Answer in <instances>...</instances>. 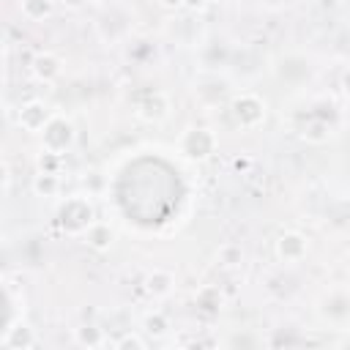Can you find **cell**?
<instances>
[{
	"label": "cell",
	"mask_w": 350,
	"mask_h": 350,
	"mask_svg": "<svg viewBox=\"0 0 350 350\" xmlns=\"http://www.w3.org/2000/svg\"><path fill=\"white\" fill-rule=\"evenodd\" d=\"M265 115H268L265 98L257 96V93H252V90H241L230 101V118L235 120L238 129L252 131V129H257V126L265 123Z\"/></svg>",
	"instance_id": "cell-1"
},
{
	"label": "cell",
	"mask_w": 350,
	"mask_h": 350,
	"mask_svg": "<svg viewBox=\"0 0 350 350\" xmlns=\"http://www.w3.org/2000/svg\"><path fill=\"white\" fill-rule=\"evenodd\" d=\"M178 148H180V153H183L189 161H208V159L216 153L219 139H216V134H213L211 129H205V126H191V129H186V131L180 134Z\"/></svg>",
	"instance_id": "cell-2"
},
{
	"label": "cell",
	"mask_w": 350,
	"mask_h": 350,
	"mask_svg": "<svg viewBox=\"0 0 350 350\" xmlns=\"http://www.w3.org/2000/svg\"><path fill=\"white\" fill-rule=\"evenodd\" d=\"M96 221V211L88 197H68L60 205V224L71 235H82Z\"/></svg>",
	"instance_id": "cell-3"
},
{
	"label": "cell",
	"mask_w": 350,
	"mask_h": 350,
	"mask_svg": "<svg viewBox=\"0 0 350 350\" xmlns=\"http://www.w3.org/2000/svg\"><path fill=\"white\" fill-rule=\"evenodd\" d=\"M41 148L55 150V153H68L77 145V129L66 115H52V120L46 123V129L41 131Z\"/></svg>",
	"instance_id": "cell-4"
},
{
	"label": "cell",
	"mask_w": 350,
	"mask_h": 350,
	"mask_svg": "<svg viewBox=\"0 0 350 350\" xmlns=\"http://www.w3.org/2000/svg\"><path fill=\"white\" fill-rule=\"evenodd\" d=\"M273 252H276V257H279L282 262L295 265V262H301V260L306 257V252H309V241H306V235L298 232V230H284V232L276 235V241H273Z\"/></svg>",
	"instance_id": "cell-5"
},
{
	"label": "cell",
	"mask_w": 350,
	"mask_h": 350,
	"mask_svg": "<svg viewBox=\"0 0 350 350\" xmlns=\"http://www.w3.org/2000/svg\"><path fill=\"white\" fill-rule=\"evenodd\" d=\"M52 115H55V112H52L41 98H30V101H25V104L19 107L16 123H19V129L27 131V134H41V131L46 129V123L52 120Z\"/></svg>",
	"instance_id": "cell-6"
},
{
	"label": "cell",
	"mask_w": 350,
	"mask_h": 350,
	"mask_svg": "<svg viewBox=\"0 0 350 350\" xmlns=\"http://www.w3.org/2000/svg\"><path fill=\"white\" fill-rule=\"evenodd\" d=\"M38 345H41L38 334L25 320H19V323H14V325H8L3 331V347L5 350H33Z\"/></svg>",
	"instance_id": "cell-7"
},
{
	"label": "cell",
	"mask_w": 350,
	"mask_h": 350,
	"mask_svg": "<svg viewBox=\"0 0 350 350\" xmlns=\"http://www.w3.org/2000/svg\"><path fill=\"white\" fill-rule=\"evenodd\" d=\"M30 71L38 82H55L63 74V60L55 52H36L30 60Z\"/></svg>",
	"instance_id": "cell-8"
},
{
	"label": "cell",
	"mask_w": 350,
	"mask_h": 350,
	"mask_svg": "<svg viewBox=\"0 0 350 350\" xmlns=\"http://www.w3.org/2000/svg\"><path fill=\"white\" fill-rule=\"evenodd\" d=\"M137 115L142 120H148V123H159V120H164L170 115V98L161 90H153L137 104Z\"/></svg>",
	"instance_id": "cell-9"
},
{
	"label": "cell",
	"mask_w": 350,
	"mask_h": 350,
	"mask_svg": "<svg viewBox=\"0 0 350 350\" xmlns=\"http://www.w3.org/2000/svg\"><path fill=\"white\" fill-rule=\"evenodd\" d=\"M82 238H85V243L93 249V252H107L112 243H115V230L107 224V221H93L85 232H82Z\"/></svg>",
	"instance_id": "cell-10"
},
{
	"label": "cell",
	"mask_w": 350,
	"mask_h": 350,
	"mask_svg": "<svg viewBox=\"0 0 350 350\" xmlns=\"http://www.w3.org/2000/svg\"><path fill=\"white\" fill-rule=\"evenodd\" d=\"M145 290H148V295H153V298H167V295L175 290V273L167 271V268H153V271L145 276Z\"/></svg>",
	"instance_id": "cell-11"
},
{
	"label": "cell",
	"mask_w": 350,
	"mask_h": 350,
	"mask_svg": "<svg viewBox=\"0 0 350 350\" xmlns=\"http://www.w3.org/2000/svg\"><path fill=\"white\" fill-rule=\"evenodd\" d=\"M74 342L79 347L96 350V347H104L107 345V336H104V328H98L96 323H82L79 328H74Z\"/></svg>",
	"instance_id": "cell-12"
},
{
	"label": "cell",
	"mask_w": 350,
	"mask_h": 350,
	"mask_svg": "<svg viewBox=\"0 0 350 350\" xmlns=\"http://www.w3.org/2000/svg\"><path fill=\"white\" fill-rule=\"evenodd\" d=\"M194 304H197V309L213 314V312H219V309L224 306V295H221V290H219L216 284H202V287L194 293Z\"/></svg>",
	"instance_id": "cell-13"
},
{
	"label": "cell",
	"mask_w": 350,
	"mask_h": 350,
	"mask_svg": "<svg viewBox=\"0 0 350 350\" xmlns=\"http://www.w3.org/2000/svg\"><path fill=\"white\" fill-rule=\"evenodd\" d=\"M30 189H33L36 197H46V200H52V197L60 194V175H55V172H38V170H36Z\"/></svg>",
	"instance_id": "cell-14"
},
{
	"label": "cell",
	"mask_w": 350,
	"mask_h": 350,
	"mask_svg": "<svg viewBox=\"0 0 350 350\" xmlns=\"http://www.w3.org/2000/svg\"><path fill=\"white\" fill-rule=\"evenodd\" d=\"M142 334L150 336V339L167 336V334H170V317H167L164 312H159V309L148 312V314L142 317Z\"/></svg>",
	"instance_id": "cell-15"
},
{
	"label": "cell",
	"mask_w": 350,
	"mask_h": 350,
	"mask_svg": "<svg viewBox=\"0 0 350 350\" xmlns=\"http://www.w3.org/2000/svg\"><path fill=\"white\" fill-rule=\"evenodd\" d=\"M19 8H22V16L27 22H44L46 16H52L55 3L52 0H22Z\"/></svg>",
	"instance_id": "cell-16"
},
{
	"label": "cell",
	"mask_w": 350,
	"mask_h": 350,
	"mask_svg": "<svg viewBox=\"0 0 350 350\" xmlns=\"http://www.w3.org/2000/svg\"><path fill=\"white\" fill-rule=\"evenodd\" d=\"M301 137H304L306 142H314V145H320V142H328V137H331V126H328V120L312 118V120H306V123H304V129H301Z\"/></svg>",
	"instance_id": "cell-17"
},
{
	"label": "cell",
	"mask_w": 350,
	"mask_h": 350,
	"mask_svg": "<svg viewBox=\"0 0 350 350\" xmlns=\"http://www.w3.org/2000/svg\"><path fill=\"white\" fill-rule=\"evenodd\" d=\"M60 167H63V156L55 153V150L41 148V153L36 156V170L38 172H55V175H60Z\"/></svg>",
	"instance_id": "cell-18"
},
{
	"label": "cell",
	"mask_w": 350,
	"mask_h": 350,
	"mask_svg": "<svg viewBox=\"0 0 350 350\" xmlns=\"http://www.w3.org/2000/svg\"><path fill=\"white\" fill-rule=\"evenodd\" d=\"M112 347H115V350H145V347H148V339H145V334L126 331V334H120V336L112 342Z\"/></svg>",
	"instance_id": "cell-19"
},
{
	"label": "cell",
	"mask_w": 350,
	"mask_h": 350,
	"mask_svg": "<svg viewBox=\"0 0 350 350\" xmlns=\"http://www.w3.org/2000/svg\"><path fill=\"white\" fill-rule=\"evenodd\" d=\"M219 262H221L224 268H238V265L243 262V249H241L238 243H224V246L219 249Z\"/></svg>",
	"instance_id": "cell-20"
},
{
	"label": "cell",
	"mask_w": 350,
	"mask_h": 350,
	"mask_svg": "<svg viewBox=\"0 0 350 350\" xmlns=\"http://www.w3.org/2000/svg\"><path fill=\"white\" fill-rule=\"evenodd\" d=\"M8 189H11V167L3 164V191L8 194Z\"/></svg>",
	"instance_id": "cell-21"
},
{
	"label": "cell",
	"mask_w": 350,
	"mask_h": 350,
	"mask_svg": "<svg viewBox=\"0 0 350 350\" xmlns=\"http://www.w3.org/2000/svg\"><path fill=\"white\" fill-rule=\"evenodd\" d=\"M211 0H183V5L186 8H191V11H200V8H205Z\"/></svg>",
	"instance_id": "cell-22"
},
{
	"label": "cell",
	"mask_w": 350,
	"mask_h": 350,
	"mask_svg": "<svg viewBox=\"0 0 350 350\" xmlns=\"http://www.w3.org/2000/svg\"><path fill=\"white\" fill-rule=\"evenodd\" d=\"M232 167H235V170H238V172H246V170H249V167H252V161H249V159H241V156H238V159H235V161H232Z\"/></svg>",
	"instance_id": "cell-23"
},
{
	"label": "cell",
	"mask_w": 350,
	"mask_h": 350,
	"mask_svg": "<svg viewBox=\"0 0 350 350\" xmlns=\"http://www.w3.org/2000/svg\"><path fill=\"white\" fill-rule=\"evenodd\" d=\"M159 5H164V8L175 11V8H183V0H159Z\"/></svg>",
	"instance_id": "cell-24"
},
{
	"label": "cell",
	"mask_w": 350,
	"mask_h": 350,
	"mask_svg": "<svg viewBox=\"0 0 350 350\" xmlns=\"http://www.w3.org/2000/svg\"><path fill=\"white\" fill-rule=\"evenodd\" d=\"M342 90H345V93L350 96V68H347V71L342 74Z\"/></svg>",
	"instance_id": "cell-25"
},
{
	"label": "cell",
	"mask_w": 350,
	"mask_h": 350,
	"mask_svg": "<svg viewBox=\"0 0 350 350\" xmlns=\"http://www.w3.org/2000/svg\"><path fill=\"white\" fill-rule=\"evenodd\" d=\"M63 3H68V5H79L82 0H63Z\"/></svg>",
	"instance_id": "cell-26"
},
{
	"label": "cell",
	"mask_w": 350,
	"mask_h": 350,
	"mask_svg": "<svg viewBox=\"0 0 350 350\" xmlns=\"http://www.w3.org/2000/svg\"><path fill=\"white\" fill-rule=\"evenodd\" d=\"M88 3H104V0H88Z\"/></svg>",
	"instance_id": "cell-27"
}]
</instances>
